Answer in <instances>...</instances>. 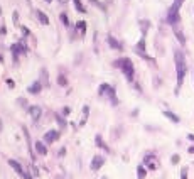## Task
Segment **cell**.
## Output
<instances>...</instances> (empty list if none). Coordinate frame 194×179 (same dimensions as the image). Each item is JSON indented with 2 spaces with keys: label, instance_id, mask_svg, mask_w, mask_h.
<instances>
[{
  "label": "cell",
  "instance_id": "6da1fadb",
  "mask_svg": "<svg viewBox=\"0 0 194 179\" xmlns=\"http://www.w3.org/2000/svg\"><path fill=\"white\" fill-rule=\"evenodd\" d=\"M174 63H176V76H177V90H176V93H179V88H181L182 83H184V76H186V71H187L186 56H184V52L179 51V49L174 52Z\"/></svg>",
  "mask_w": 194,
  "mask_h": 179
},
{
  "label": "cell",
  "instance_id": "7a4b0ae2",
  "mask_svg": "<svg viewBox=\"0 0 194 179\" xmlns=\"http://www.w3.org/2000/svg\"><path fill=\"white\" fill-rule=\"evenodd\" d=\"M113 64H115L116 68H120L122 71H123V74H125V78H127V81H134L135 68H134V63H132V59H128V58H120V59H116Z\"/></svg>",
  "mask_w": 194,
  "mask_h": 179
},
{
  "label": "cell",
  "instance_id": "3957f363",
  "mask_svg": "<svg viewBox=\"0 0 194 179\" xmlns=\"http://www.w3.org/2000/svg\"><path fill=\"white\" fill-rule=\"evenodd\" d=\"M100 95L101 96H105V98H108L110 102H112V105H118V98H116V91H115V88H113L112 85H108V83H101L100 85Z\"/></svg>",
  "mask_w": 194,
  "mask_h": 179
},
{
  "label": "cell",
  "instance_id": "277c9868",
  "mask_svg": "<svg viewBox=\"0 0 194 179\" xmlns=\"http://www.w3.org/2000/svg\"><path fill=\"white\" fill-rule=\"evenodd\" d=\"M167 22L171 24V26H176V24H179V22H181V15H179V7H177V5L172 4V7L169 9V12H167Z\"/></svg>",
  "mask_w": 194,
  "mask_h": 179
},
{
  "label": "cell",
  "instance_id": "5b68a950",
  "mask_svg": "<svg viewBox=\"0 0 194 179\" xmlns=\"http://www.w3.org/2000/svg\"><path fill=\"white\" fill-rule=\"evenodd\" d=\"M9 166L12 167V169L15 171V172H17V174L20 176L22 179H32V177H30V176L26 172V171H24V167H22L20 162H17L15 159H9Z\"/></svg>",
  "mask_w": 194,
  "mask_h": 179
},
{
  "label": "cell",
  "instance_id": "8992f818",
  "mask_svg": "<svg viewBox=\"0 0 194 179\" xmlns=\"http://www.w3.org/2000/svg\"><path fill=\"white\" fill-rule=\"evenodd\" d=\"M10 51H12V56H14V63H19V54H26L27 46H24V44H12Z\"/></svg>",
  "mask_w": 194,
  "mask_h": 179
},
{
  "label": "cell",
  "instance_id": "52a82bcc",
  "mask_svg": "<svg viewBox=\"0 0 194 179\" xmlns=\"http://www.w3.org/2000/svg\"><path fill=\"white\" fill-rule=\"evenodd\" d=\"M135 51H137L138 56H142V58H145V59H150L152 63H154V59H152V58H149V56L145 54V36H142V37H140V41H138L137 46H135Z\"/></svg>",
  "mask_w": 194,
  "mask_h": 179
},
{
  "label": "cell",
  "instance_id": "ba28073f",
  "mask_svg": "<svg viewBox=\"0 0 194 179\" xmlns=\"http://www.w3.org/2000/svg\"><path fill=\"white\" fill-rule=\"evenodd\" d=\"M101 166H105V157L103 155H95V157L91 159V164H90L91 171H100Z\"/></svg>",
  "mask_w": 194,
  "mask_h": 179
},
{
  "label": "cell",
  "instance_id": "9c48e42d",
  "mask_svg": "<svg viewBox=\"0 0 194 179\" xmlns=\"http://www.w3.org/2000/svg\"><path fill=\"white\" fill-rule=\"evenodd\" d=\"M57 139H59V132L57 130H49V132L44 133V142L46 144H54Z\"/></svg>",
  "mask_w": 194,
  "mask_h": 179
},
{
  "label": "cell",
  "instance_id": "30bf717a",
  "mask_svg": "<svg viewBox=\"0 0 194 179\" xmlns=\"http://www.w3.org/2000/svg\"><path fill=\"white\" fill-rule=\"evenodd\" d=\"M29 115L34 122H37L41 118V115H42V108L37 107V105H32V107H29Z\"/></svg>",
  "mask_w": 194,
  "mask_h": 179
},
{
  "label": "cell",
  "instance_id": "8fae6325",
  "mask_svg": "<svg viewBox=\"0 0 194 179\" xmlns=\"http://www.w3.org/2000/svg\"><path fill=\"white\" fill-rule=\"evenodd\" d=\"M143 166H145L147 169L154 171L155 167H157V157H155V155H147V157L143 159Z\"/></svg>",
  "mask_w": 194,
  "mask_h": 179
},
{
  "label": "cell",
  "instance_id": "7c38bea8",
  "mask_svg": "<svg viewBox=\"0 0 194 179\" xmlns=\"http://www.w3.org/2000/svg\"><path fill=\"white\" fill-rule=\"evenodd\" d=\"M106 42H108V46L112 47V49H115V51H122V47H123V46H122V42H118L112 34L106 36Z\"/></svg>",
  "mask_w": 194,
  "mask_h": 179
},
{
  "label": "cell",
  "instance_id": "4fadbf2b",
  "mask_svg": "<svg viewBox=\"0 0 194 179\" xmlns=\"http://www.w3.org/2000/svg\"><path fill=\"white\" fill-rule=\"evenodd\" d=\"M34 149L39 155H48V147H46V142H35L34 144Z\"/></svg>",
  "mask_w": 194,
  "mask_h": 179
},
{
  "label": "cell",
  "instance_id": "5bb4252c",
  "mask_svg": "<svg viewBox=\"0 0 194 179\" xmlns=\"http://www.w3.org/2000/svg\"><path fill=\"white\" fill-rule=\"evenodd\" d=\"M27 90H29L30 95H37V93H41V90H42V83H41V81H34Z\"/></svg>",
  "mask_w": 194,
  "mask_h": 179
},
{
  "label": "cell",
  "instance_id": "9a60e30c",
  "mask_svg": "<svg viewBox=\"0 0 194 179\" xmlns=\"http://www.w3.org/2000/svg\"><path fill=\"white\" fill-rule=\"evenodd\" d=\"M35 15H37L39 22H41L42 26H49V24H51V22H49V17L42 12V10H37V12H35Z\"/></svg>",
  "mask_w": 194,
  "mask_h": 179
},
{
  "label": "cell",
  "instance_id": "2e32d148",
  "mask_svg": "<svg viewBox=\"0 0 194 179\" xmlns=\"http://www.w3.org/2000/svg\"><path fill=\"white\" fill-rule=\"evenodd\" d=\"M76 30L79 32V36H85L86 34V22L85 20H78V24H76Z\"/></svg>",
  "mask_w": 194,
  "mask_h": 179
},
{
  "label": "cell",
  "instance_id": "e0dca14e",
  "mask_svg": "<svg viewBox=\"0 0 194 179\" xmlns=\"http://www.w3.org/2000/svg\"><path fill=\"white\" fill-rule=\"evenodd\" d=\"M162 115L167 117V118L171 120V122H174V124H179V122H181V118H179V117H177L176 113H172V111H169V110H165L164 113H162Z\"/></svg>",
  "mask_w": 194,
  "mask_h": 179
},
{
  "label": "cell",
  "instance_id": "ac0fdd59",
  "mask_svg": "<svg viewBox=\"0 0 194 179\" xmlns=\"http://www.w3.org/2000/svg\"><path fill=\"white\" fill-rule=\"evenodd\" d=\"M147 176V167L145 166H138L137 167V177L138 179H145Z\"/></svg>",
  "mask_w": 194,
  "mask_h": 179
},
{
  "label": "cell",
  "instance_id": "d6986e66",
  "mask_svg": "<svg viewBox=\"0 0 194 179\" xmlns=\"http://www.w3.org/2000/svg\"><path fill=\"white\" fill-rule=\"evenodd\" d=\"M88 115H90V107H83V118H81V124H79V125H85V124H86Z\"/></svg>",
  "mask_w": 194,
  "mask_h": 179
},
{
  "label": "cell",
  "instance_id": "ffe728a7",
  "mask_svg": "<svg viewBox=\"0 0 194 179\" xmlns=\"http://www.w3.org/2000/svg\"><path fill=\"white\" fill-rule=\"evenodd\" d=\"M74 2V7L78 9V12H81V14H86V9H85V5L81 4V0H73Z\"/></svg>",
  "mask_w": 194,
  "mask_h": 179
},
{
  "label": "cell",
  "instance_id": "44dd1931",
  "mask_svg": "<svg viewBox=\"0 0 194 179\" xmlns=\"http://www.w3.org/2000/svg\"><path fill=\"white\" fill-rule=\"evenodd\" d=\"M54 118H56V122L59 124V127H61V128H64V127H66V120L63 118V117H61L59 113H56V115H54Z\"/></svg>",
  "mask_w": 194,
  "mask_h": 179
},
{
  "label": "cell",
  "instance_id": "7402d4cb",
  "mask_svg": "<svg viewBox=\"0 0 194 179\" xmlns=\"http://www.w3.org/2000/svg\"><path fill=\"white\" fill-rule=\"evenodd\" d=\"M57 85H59V86H66V85H68V78H66L64 74H59V76H57Z\"/></svg>",
  "mask_w": 194,
  "mask_h": 179
},
{
  "label": "cell",
  "instance_id": "603a6c76",
  "mask_svg": "<svg viewBox=\"0 0 194 179\" xmlns=\"http://www.w3.org/2000/svg\"><path fill=\"white\" fill-rule=\"evenodd\" d=\"M96 144H98V147H101V149H105V150H106V152H108V150H110V149H108V145H106V144H103V140H101V135H96Z\"/></svg>",
  "mask_w": 194,
  "mask_h": 179
},
{
  "label": "cell",
  "instance_id": "cb8c5ba5",
  "mask_svg": "<svg viewBox=\"0 0 194 179\" xmlns=\"http://www.w3.org/2000/svg\"><path fill=\"white\" fill-rule=\"evenodd\" d=\"M174 34H176L177 41H179V42H181L182 46H184V44H186V39H184V34H182L181 30H176V32H174Z\"/></svg>",
  "mask_w": 194,
  "mask_h": 179
},
{
  "label": "cell",
  "instance_id": "d4e9b609",
  "mask_svg": "<svg viewBox=\"0 0 194 179\" xmlns=\"http://www.w3.org/2000/svg\"><path fill=\"white\" fill-rule=\"evenodd\" d=\"M59 19H61V22H63V26H64V27L69 26V19H68V15H66V14H61Z\"/></svg>",
  "mask_w": 194,
  "mask_h": 179
},
{
  "label": "cell",
  "instance_id": "484cf974",
  "mask_svg": "<svg viewBox=\"0 0 194 179\" xmlns=\"http://www.w3.org/2000/svg\"><path fill=\"white\" fill-rule=\"evenodd\" d=\"M41 74H42V81H44V85H48V71H46V69H42V71H41Z\"/></svg>",
  "mask_w": 194,
  "mask_h": 179
},
{
  "label": "cell",
  "instance_id": "4316f807",
  "mask_svg": "<svg viewBox=\"0 0 194 179\" xmlns=\"http://www.w3.org/2000/svg\"><path fill=\"white\" fill-rule=\"evenodd\" d=\"M90 2H93V4L96 5V7H98V9H101V10H105V5L101 4V2H98V0H90Z\"/></svg>",
  "mask_w": 194,
  "mask_h": 179
},
{
  "label": "cell",
  "instance_id": "83f0119b",
  "mask_svg": "<svg viewBox=\"0 0 194 179\" xmlns=\"http://www.w3.org/2000/svg\"><path fill=\"white\" fill-rule=\"evenodd\" d=\"M181 179H187V167L181 169Z\"/></svg>",
  "mask_w": 194,
  "mask_h": 179
},
{
  "label": "cell",
  "instance_id": "f1b7e54d",
  "mask_svg": "<svg viewBox=\"0 0 194 179\" xmlns=\"http://www.w3.org/2000/svg\"><path fill=\"white\" fill-rule=\"evenodd\" d=\"M181 161V157H179V155H177V154H174L172 157H171V162H172V164H177V162Z\"/></svg>",
  "mask_w": 194,
  "mask_h": 179
},
{
  "label": "cell",
  "instance_id": "f546056e",
  "mask_svg": "<svg viewBox=\"0 0 194 179\" xmlns=\"http://www.w3.org/2000/svg\"><path fill=\"white\" fill-rule=\"evenodd\" d=\"M14 24H15V26H17V24H19V14L17 12H14Z\"/></svg>",
  "mask_w": 194,
  "mask_h": 179
},
{
  "label": "cell",
  "instance_id": "4dcf8cb0",
  "mask_svg": "<svg viewBox=\"0 0 194 179\" xmlns=\"http://www.w3.org/2000/svg\"><path fill=\"white\" fill-rule=\"evenodd\" d=\"M182 4H184V0H174V5H177V7H181Z\"/></svg>",
  "mask_w": 194,
  "mask_h": 179
},
{
  "label": "cell",
  "instance_id": "1f68e13d",
  "mask_svg": "<svg viewBox=\"0 0 194 179\" xmlns=\"http://www.w3.org/2000/svg\"><path fill=\"white\" fill-rule=\"evenodd\" d=\"M5 32H7V29H5V26L0 27V36H5Z\"/></svg>",
  "mask_w": 194,
  "mask_h": 179
},
{
  "label": "cell",
  "instance_id": "d6a6232c",
  "mask_svg": "<svg viewBox=\"0 0 194 179\" xmlns=\"http://www.w3.org/2000/svg\"><path fill=\"white\" fill-rule=\"evenodd\" d=\"M7 85H9V86H10V88H14V86H15V83H14V81H12V80H7Z\"/></svg>",
  "mask_w": 194,
  "mask_h": 179
},
{
  "label": "cell",
  "instance_id": "836d02e7",
  "mask_svg": "<svg viewBox=\"0 0 194 179\" xmlns=\"http://www.w3.org/2000/svg\"><path fill=\"white\" fill-rule=\"evenodd\" d=\"M22 32H24V34H27V36L30 34V32H29V29H27V27H24V26H22Z\"/></svg>",
  "mask_w": 194,
  "mask_h": 179
},
{
  "label": "cell",
  "instance_id": "e575fe53",
  "mask_svg": "<svg viewBox=\"0 0 194 179\" xmlns=\"http://www.w3.org/2000/svg\"><path fill=\"white\" fill-rule=\"evenodd\" d=\"M187 152H189V154H194V145H192V147H189V149H187Z\"/></svg>",
  "mask_w": 194,
  "mask_h": 179
},
{
  "label": "cell",
  "instance_id": "d590c367",
  "mask_svg": "<svg viewBox=\"0 0 194 179\" xmlns=\"http://www.w3.org/2000/svg\"><path fill=\"white\" fill-rule=\"evenodd\" d=\"M2 127H4V124H2V120H0V132H2Z\"/></svg>",
  "mask_w": 194,
  "mask_h": 179
},
{
  "label": "cell",
  "instance_id": "8d00e7d4",
  "mask_svg": "<svg viewBox=\"0 0 194 179\" xmlns=\"http://www.w3.org/2000/svg\"><path fill=\"white\" fill-rule=\"evenodd\" d=\"M0 63H4V58H2V54H0Z\"/></svg>",
  "mask_w": 194,
  "mask_h": 179
},
{
  "label": "cell",
  "instance_id": "74e56055",
  "mask_svg": "<svg viewBox=\"0 0 194 179\" xmlns=\"http://www.w3.org/2000/svg\"><path fill=\"white\" fill-rule=\"evenodd\" d=\"M46 2H52V0H46Z\"/></svg>",
  "mask_w": 194,
  "mask_h": 179
},
{
  "label": "cell",
  "instance_id": "f35d334b",
  "mask_svg": "<svg viewBox=\"0 0 194 179\" xmlns=\"http://www.w3.org/2000/svg\"><path fill=\"white\" fill-rule=\"evenodd\" d=\"M101 179H106V177H101Z\"/></svg>",
  "mask_w": 194,
  "mask_h": 179
},
{
  "label": "cell",
  "instance_id": "ab89813d",
  "mask_svg": "<svg viewBox=\"0 0 194 179\" xmlns=\"http://www.w3.org/2000/svg\"><path fill=\"white\" fill-rule=\"evenodd\" d=\"M0 14H2V10H0Z\"/></svg>",
  "mask_w": 194,
  "mask_h": 179
}]
</instances>
